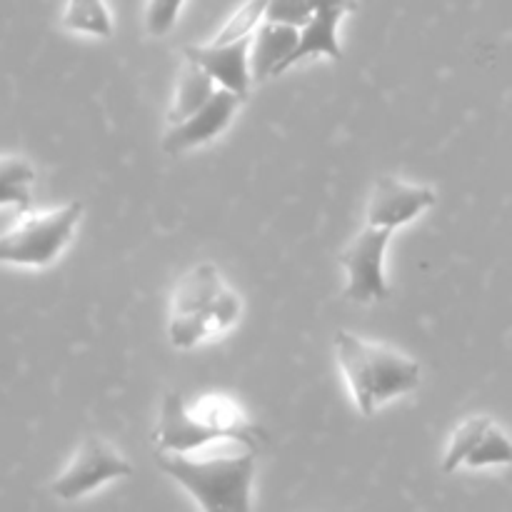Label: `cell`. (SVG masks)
<instances>
[{
	"label": "cell",
	"mask_w": 512,
	"mask_h": 512,
	"mask_svg": "<svg viewBox=\"0 0 512 512\" xmlns=\"http://www.w3.org/2000/svg\"><path fill=\"white\" fill-rule=\"evenodd\" d=\"M83 218V203L73 200L53 210H23L20 218L0 233V265L48 268L73 240Z\"/></svg>",
	"instance_id": "obj_3"
},
{
	"label": "cell",
	"mask_w": 512,
	"mask_h": 512,
	"mask_svg": "<svg viewBox=\"0 0 512 512\" xmlns=\"http://www.w3.org/2000/svg\"><path fill=\"white\" fill-rule=\"evenodd\" d=\"M60 23L70 33H85L93 38L113 35V18H110L105 0H68Z\"/></svg>",
	"instance_id": "obj_16"
},
{
	"label": "cell",
	"mask_w": 512,
	"mask_h": 512,
	"mask_svg": "<svg viewBox=\"0 0 512 512\" xmlns=\"http://www.w3.org/2000/svg\"><path fill=\"white\" fill-rule=\"evenodd\" d=\"M335 355L355 405L373 415L380 405L413 393L420 385V363L388 343H373L350 330L335 333Z\"/></svg>",
	"instance_id": "obj_2"
},
{
	"label": "cell",
	"mask_w": 512,
	"mask_h": 512,
	"mask_svg": "<svg viewBox=\"0 0 512 512\" xmlns=\"http://www.w3.org/2000/svg\"><path fill=\"white\" fill-rule=\"evenodd\" d=\"M393 230L365 225L340 255L348 283L343 295L353 303H378L390 298V285L385 278V253H388Z\"/></svg>",
	"instance_id": "obj_6"
},
{
	"label": "cell",
	"mask_w": 512,
	"mask_h": 512,
	"mask_svg": "<svg viewBox=\"0 0 512 512\" xmlns=\"http://www.w3.org/2000/svg\"><path fill=\"white\" fill-rule=\"evenodd\" d=\"M343 15L345 13H340V10H315L313 18L300 28L298 45L285 60V70L293 68L300 60L318 58V55L333 60L343 58V50L338 43V23L343 20Z\"/></svg>",
	"instance_id": "obj_13"
},
{
	"label": "cell",
	"mask_w": 512,
	"mask_h": 512,
	"mask_svg": "<svg viewBox=\"0 0 512 512\" xmlns=\"http://www.w3.org/2000/svg\"><path fill=\"white\" fill-rule=\"evenodd\" d=\"M270 0H245L233 15H230L228 23L220 28V33L215 35L213 43H233V40L248 38V35L255 33L260 23L265 20V13H268Z\"/></svg>",
	"instance_id": "obj_19"
},
{
	"label": "cell",
	"mask_w": 512,
	"mask_h": 512,
	"mask_svg": "<svg viewBox=\"0 0 512 512\" xmlns=\"http://www.w3.org/2000/svg\"><path fill=\"white\" fill-rule=\"evenodd\" d=\"M188 410L203 428L218 435L223 443L245 445L250 450H260V445H263V430L255 423H250L248 415L233 400L225 398V395H205Z\"/></svg>",
	"instance_id": "obj_11"
},
{
	"label": "cell",
	"mask_w": 512,
	"mask_h": 512,
	"mask_svg": "<svg viewBox=\"0 0 512 512\" xmlns=\"http://www.w3.org/2000/svg\"><path fill=\"white\" fill-rule=\"evenodd\" d=\"M243 98L230 90L218 88L213 98L203 105L200 110H195L193 115H188L180 123L170 125L168 135L163 138V150L168 155H180L185 150L200 148V145L210 143L213 138H218L220 133H225V128L230 125L233 115L238 113Z\"/></svg>",
	"instance_id": "obj_8"
},
{
	"label": "cell",
	"mask_w": 512,
	"mask_h": 512,
	"mask_svg": "<svg viewBox=\"0 0 512 512\" xmlns=\"http://www.w3.org/2000/svg\"><path fill=\"white\" fill-rule=\"evenodd\" d=\"M310 8L315 10H340V13H353L358 8V0H310Z\"/></svg>",
	"instance_id": "obj_22"
},
{
	"label": "cell",
	"mask_w": 512,
	"mask_h": 512,
	"mask_svg": "<svg viewBox=\"0 0 512 512\" xmlns=\"http://www.w3.org/2000/svg\"><path fill=\"white\" fill-rule=\"evenodd\" d=\"M185 0H148L145 5V30L150 35H165L173 30Z\"/></svg>",
	"instance_id": "obj_20"
},
{
	"label": "cell",
	"mask_w": 512,
	"mask_h": 512,
	"mask_svg": "<svg viewBox=\"0 0 512 512\" xmlns=\"http://www.w3.org/2000/svg\"><path fill=\"white\" fill-rule=\"evenodd\" d=\"M223 275L215 265L200 263L180 278L170 303L168 338L178 350H190L208 335L218 333V310L223 300Z\"/></svg>",
	"instance_id": "obj_4"
},
{
	"label": "cell",
	"mask_w": 512,
	"mask_h": 512,
	"mask_svg": "<svg viewBox=\"0 0 512 512\" xmlns=\"http://www.w3.org/2000/svg\"><path fill=\"white\" fill-rule=\"evenodd\" d=\"M153 443L158 453H203L213 445H230L223 443L218 435L210 433L208 428L198 423L190 415L188 405L183 403L180 393H165L163 405H160V418L153 430Z\"/></svg>",
	"instance_id": "obj_9"
},
{
	"label": "cell",
	"mask_w": 512,
	"mask_h": 512,
	"mask_svg": "<svg viewBox=\"0 0 512 512\" xmlns=\"http://www.w3.org/2000/svg\"><path fill=\"white\" fill-rule=\"evenodd\" d=\"M218 88L220 85L215 83L213 75H210L203 65L193 63V60H185V68L180 70L173 108H170L168 113L170 125L180 123V120H185L188 115H193L195 110L203 108Z\"/></svg>",
	"instance_id": "obj_14"
},
{
	"label": "cell",
	"mask_w": 512,
	"mask_h": 512,
	"mask_svg": "<svg viewBox=\"0 0 512 512\" xmlns=\"http://www.w3.org/2000/svg\"><path fill=\"white\" fill-rule=\"evenodd\" d=\"M435 203H438V195H435L433 188L405 183V180L385 175L375 183L373 195H370L368 225L388 228L395 233L403 225L413 223L418 215L433 208Z\"/></svg>",
	"instance_id": "obj_7"
},
{
	"label": "cell",
	"mask_w": 512,
	"mask_h": 512,
	"mask_svg": "<svg viewBox=\"0 0 512 512\" xmlns=\"http://www.w3.org/2000/svg\"><path fill=\"white\" fill-rule=\"evenodd\" d=\"M250 40L240 38L233 43H205V45H185V60L203 65L220 88L230 93L248 98L250 85H253V70H250Z\"/></svg>",
	"instance_id": "obj_10"
},
{
	"label": "cell",
	"mask_w": 512,
	"mask_h": 512,
	"mask_svg": "<svg viewBox=\"0 0 512 512\" xmlns=\"http://www.w3.org/2000/svg\"><path fill=\"white\" fill-rule=\"evenodd\" d=\"M130 475H133V465L108 440L88 435L75 450L70 463L65 465L63 473L53 480L50 490L63 503H73V500L85 498V495L95 493L113 480L130 478Z\"/></svg>",
	"instance_id": "obj_5"
},
{
	"label": "cell",
	"mask_w": 512,
	"mask_h": 512,
	"mask_svg": "<svg viewBox=\"0 0 512 512\" xmlns=\"http://www.w3.org/2000/svg\"><path fill=\"white\" fill-rule=\"evenodd\" d=\"M300 28L285 23H273L263 20L255 28L253 40H250V70L253 80L275 78L285 73V60L298 45Z\"/></svg>",
	"instance_id": "obj_12"
},
{
	"label": "cell",
	"mask_w": 512,
	"mask_h": 512,
	"mask_svg": "<svg viewBox=\"0 0 512 512\" xmlns=\"http://www.w3.org/2000/svg\"><path fill=\"white\" fill-rule=\"evenodd\" d=\"M310 18H313L310 0H270L268 13H265V20L295 25V28H303Z\"/></svg>",
	"instance_id": "obj_21"
},
{
	"label": "cell",
	"mask_w": 512,
	"mask_h": 512,
	"mask_svg": "<svg viewBox=\"0 0 512 512\" xmlns=\"http://www.w3.org/2000/svg\"><path fill=\"white\" fill-rule=\"evenodd\" d=\"M38 180L35 168L20 155H0V208L30 210L33 185Z\"/></svg>",
	"instance_id": "obj_15"
},
{
	"label": "cell",
	"mask_w": 512,
	"mask_h": 512,
	"mask_svg": "<svg viewBox=\"0 0 512 512\" xmlns=\"http://www.w3.org/2000/svg\"><path fill=\"white\" fill-rule=\"evenodd\" d=\"M258 450L238 445L225 453H155V463L168 478L183 485L203 512H253L250 493Z\"/></svg>",
	"instance_id": "obj_1"
},
{
	"label": "cell",
	"mask_w": 512,
	"mask_h": 512,
	"mask_svg": "<svg viewBox=\"0 0 512 512\" xmlns=\"http://www.w3.org/2000/svg\"><path fill=\"white\" fill-rule=\"evenodd\" d=\"M493 465H512V440L505 435L503 428L490 423V428L485 430L480 443L475 445V450L470 453L465 468L478 470V468H493Z\"/></svg>",
	"instance_id": "obj_18"
},
{
	"label": "cell",
	"mask_w": 512,
	"mask_h": 512,
	"mask_svg": "<svg viewBox=\"0 0 512 512\" xmlns=\"http://www.w3.org/2000/svg\"><path fill=\"white\" fill-rule=\"evenodd\" d=\"M490 423H493V420H490L488 415H470V418H465L463 423L453 430V435H450L448 440V448H445L443 463H440L443 473L450 475L458 468H465L470 453H473L475 445L480 443V438H483L485 430L490 428Z\"/></svg>",
	"instance_id": "obj_17"
}]
</instances>
